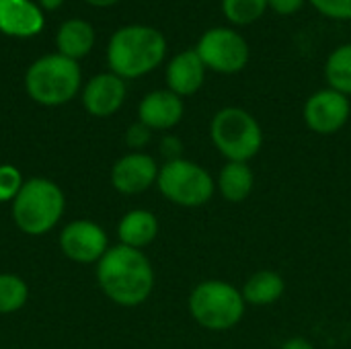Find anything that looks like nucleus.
Returning <instances> with one entry per match:
<instances>
[{"label":"nucleus","instance_id":"obj_1","mask_svg":"<svg viewBox=\"0 0 351 349\" xmlns=\"http://www.w3.org/2000/svg\"><path fill=\"white\" fill-rule=\"evenodd\" d=\"M97 282L111 302L132 309L150 298L154 269L140 249L115 245L97 263Z\"/></svg>","mask_w":351,"mask_h":349},{"label":"nucleus","instance_id":"obj_2","mask_svg":"<svg viewBox=\"0 0 351 349\" xmlns=\"http://www.w3.org/2000/svg\"><path fill=\"white\" fill-rule=\"evenodd\" d=\"M165 56L167 39L150 25H125L111 35L107 45V64L123 80L150 74L162 64Z\"/></svg>","mask_w":351,"mask_h":349},{"label":"nucleus","instance_id":"obj_3","mask_svg":"<svg viewBox=\"0 0 351 349\" xmlns=\"http://www.w3.org/2000/svg\"><path fill=\"white\" fill-rule=\"evenodd\" d=\"M66 210V197L58 183L45 177H33L23 183L12 200V220L16 228L29 237L49 232Z\"/></svg>","mask_w":351,"mask_h":349},{"label":"nucleus","instance_id":"obj_4","mask_svg":"<svg viewBox=\"0 0 351 349\" xmlns=\"http://www.w3.org/2000/svg\"><path fill=\"white\" fill-rule=\"evenodd\" d=\"M80 80L82 72L78 62L62 53H47L27 68L25 91L35 103L43 107H58L78 95Z\"/></svg>","mask_w":351,"mask_h":349},{"label":"nucleus","instance_id":"obj_5","mask_svg":"<svg viewBox=\"0 0 351 349\" xmlns=\"http://www.w3.org/2000/svg\"><path fill=\"white\" fill-rule=\"evenodd\" d=\"M187 304L193 321L214 333L230 331L237 327L243 321L247 309L243 292L224 280L199 282L191 290Z\"/></svg>","mask_w":351,"mask_h":349},{"label":"nucleus","instance_id":"obj_6","mask_svg":"<svg viewBox=\"0 0 351 349\" xmlns=\"http://www.w3.org/2000/svg\"><path fill=\"white\" fill-rule=\"evenodd\" d=\"M214 148L226 163H249L263 146V130L253 113L243 107H222L210 121Z\"/></svg>","mask_w":351,"mask_h":349},{"label":"nucleus","instance_id":"obj_7","mask_svg":"<svg viewBox=\"0 0 351 349\" xmlns=\"http://www.w3.org/2000/svg\"><path fill=\"white\" fill-rule=\"evenodd\" d=\"M156 187L175 206L199 208L214 197L216 181L202 165L187 158H177L160 167Z\"/></svg>","mask_w":351,"mask_h":349},{"label":"nucleus","instance_id":"obj_8","mask_svg":"<svg viewBox=\"0 0 351 349\" xmlns=\"http://www.w3.org/2000/svg\"><path fill=\"white\" fill-rule=\"evenodd\" d=\"M204 66L218 74H237L247 68L251 47L247 39L232 27H212L204 31L195 45Z\"/></svg>","mask_w":351,"mask_h":349},{"label":"nucleus","instance_id":"obj_9","mask_svg":"<svg viewBox=\"0 0 351 349\" xmlns=\"http://www.w3.org/2000/svg\"><path fill=\"white\" fill-rule=\"evenodd\" d=\"M351 115L350 97L333 91V88H321L313 93L302 109L304 123L311 132L319 136H331L337 134Z\"/></svg>","mask_w":351,"mask_h":349},{"label":"nucleus","instance_id":"obj_10","mask_svg":"<svg viewBox=\"0 0 351 349\" xmlns=\"http://www.w3.org/2000/svg\"><path fill=\"white\" fill-rule=\"evenodd\" d=\"M60 249L74 263H99L109 251V239L103 226L90 220H74L60 232Z\"/></svg>","mask_w":351,"mask_h":349},{"label":"nucleus","instance_id":"obj_11","mask_svg":"<svg viewBox=\"0 0 351 349\" xmlns=\"http://www.w3.org/2000/svg\"><path fill=\"white\" fill-rule=\"evenodd\" d=\"M160 167L146 152H128L111 169V185L123 195H138L156 185Z\"/></svg>","mask_w":351,"mask_h":349},{"label":"nucleus","instance_id":"obj_12","mask_svg":"<svg viewBox=\"0 0 351 349\" xmlns=\"http://www.w3.org/2000/svg\"><path fill=\"white\" fill-rule=\"evenodd\" d=\"M125 80L113 72L93 76L82 88V105L95 117H109L117 113L125 101Z\"/></svg>","mask_w":351,"mask_h":349},{"label":"nucleus","instance_id":"obj_13","mask_svg":"<svg viewBox=\"0 0 351 349\" xmlns=\"http://www.w3.org/2000/svg\"><path fill=\"white\" fill-rule=\"evenodd\" d=\"M185 113L183 99L169 88H158L148 93L138 105V121H142L152 132L173 130Z\"/></svg>","mask_w":351,"mask_h":349},{"label":"nucleus","instance_id":"obj_14","mask_svg":"<svg viewBox=\"0 0 351 349\" xmlns=\"http://www.w3.org/2000/svg\"><path fill=\"white\" fill-rule=\"evenodd\" d=\"M206 72H208V68L204 66V62H202V58L197 56L195 49L179 51L167 64V72H165L167 88L171 93L179 95L181 99L191 97L204 86Z\"/></svg>","mask_w":351,"mask_h":349},{"label":"nucleus","instance_id":"obj_15","mask_svg":"<svg viewBox=\"0 0 351 349\" xmlns=\"http://www.w3.org/2000/svg\"><path fill=\"white\" fill-rule=\"evenodd\" d=\"M43 10L31 0H0V33L8 37H33L43 29Z\"/></svg>","mask_w":351,"mask_h":349},{"label":"nucleus","instance_id":"obj_16","mask_svg":"<svg viewBox=\"0 0 351 349\" xmlns=\"http://www.w3.org/2000/svg\"><path fill=\"white\" fill-rule=\"evenodd\" d=\"M158 234V220L150 210H130L123 214V218L117 224V237L119 245L132 247V249H144L148 247Z\"/></svg>","mask_w":351,"mask_h":349},{"label":"nucleus","instance_id":"obj_17","mask_svg":"<svg viewBox=\"0 0 351 349\" xmlns=\"http://www.w3.org/2000/svg\"><path fill=\"white\" fill-rule=\"evenodd\" d=\"M56 45H58V53L78 62L93 49L95 29L88 21L70 19L60 25V29L56 33Z\"/></svg>","mask_w":351,"mask_h":349},{"label":"nucleus","instance_id":"obj_18","mask_svg":"<svg viewBox=\"0 0 351 349\" xmlns=\"http://www.w3.org/2000/svg\"><path fill=\"white\" fill-rule=\"evenodd\" d=\"M220 195L230 204H243L255 187V173L249 163H226L216 179Z\"/></svg>","mask_w":351,"mask_h":349},{"label":"nucleus","instance_id":"obj_19","mask_svg":"<svg viewBox=\"0 0 351 349\" xmlns=\"http://www.w3.org/2000/svg\"><path fill=\"white\" fill-rule=\"evenodd\" d=\"M243 298L251 306H269L276 304L284 292H286V282L278 272L271 269H261L255 272L243 286Z\"/></svg>","mask_w":351,"mask_h":349},{"label":"nucleus","instance_id":"obj_20","mask_svg":"<svg viewBox=\"0 0 351 349\" xmlns=\"http://www.w3.org/2000/svg\"><path fill=\"white\" fill-rule=\"evenodd\" d=\"M325 78L329 88L351 97V43L335 47L325 62Z\"/></svg>","mask_w":351,"mask_h":349},{"label":"nucleus","instance_id":"obj_21","mask_svg":"<svg viewBox=\"0 0 351 349\" xmlns=\"http://www.w3.org/2000/svg\"><path fill=\"white\" fill-rule=\"evenodd\" d=\"M269 8V0H222V12L234 27L253 25Z\"/></svg>","mask_w":351,"mask_h":349},{"label":"nucleus","instance_id":"obj_22","mask_svg":"<svg viewBox=\"0 0 351 349\" xmlns=\"http://www.w3.org/2000/svg\"><path fill=\"white\" fill-rule=\"evenodd\" d=\"M29 288L23 278L14 274H0V315L16 313L25 306Z\"/></svg>","mask_w":351,"mask_h":349},{"label":"nucleus","instance_id":"obj_23","mask_svg":"<svg viewBox=\"0 0 351 349\" xmlns=\"http://www.w3.org/2000/svg\"><path fill=\"white\" fill-rule=\"evenodd\" d=\"M25 179L21 175V171L12 165H0V204L4 202H12L21 187H23Z\"/></svg>","mask_w":351,"mask_h":349},{"label":"nucleus","instance_id":"obj_24","mask_svg":"<svg viewBox=\"0 0 351 349\" xmlns=\"http://www.w3.org/2000/svg\"><path fill=\"white\" fill-rule=\"evenodd\" d=\"M319 14L331 21H351V0H308Z\"/></svg>","mask_w":351,"mask_h":349},{"label":"nucleus","instance_id":"obj_25","mask_svg":"<svg viewBox=\"0 0 351 349\" xmlns=\"http://www.w3.org/2000/svg\"><path fill=\"white\" fill-rule=\"evenodd\" d=\"M152 138V130L146 128L142 121H136L128 128L125 132V144L134 150V152H140Z\"/></svg>","mask_w":351,"mask_h":349},{"label":"nucleus","instance_id":"obj_26","mask_svg":"<svg viewBox=\"0 0 351 349\" xmlns=\"http://www.w3.org/2000/svg\"><path fill=\"white\" fill-rule=\"evenodd\" d=\"M160 154L167 158V163H169V160L183 158V156H181V154H183V142H181V138L175 136V134L162 136V140H160Z\"/></svg>","mask_w":351,"mask_h":349},{"label":"nucleus","instance_id":"obj_27","mask_svg":"<svg viewBox=\"0 0 351 349\" xmlns=\"http://www.w3.org/2000/svg\"><path fill=\"white\" fill-rule=\"evenodd\" d=\"M306 0H269V8L280 16H292L302 10Z\"/></svg>","mask_w":351,"mask_h":349},{"label":"nucleus","instance_id":"obj_28","mask_svg":"<svg viewBox=\"0 0 351 349\" xmlns=\"http://www.w3.org/2000/svg\"><path fill=\"white\" fill-rule=\"evenodd\" d=\"M280 349H317L308 339H304V337H292V339H288L284 346Z\"/></svg>","mask_w":351,"mask_h":349},{"label":"nucleus","instance_id":"obj_29","mask_svg":"<svg viewBox=\"0 0 351 349\" xmlns=\"http://www.w3.org/2000/svg\"><path fill=\"white\" fill-rule=\"evenodd\" d=\"M37 2H39L37 6H39L41 10H47V12H51V10H58V8L64 4V0H37Z\"/></svg>","mask_w":351,"mask_h":349},{"label":"nucleus","instance_id":"obj_30","mask_svg":"<svg viewBox=\"0 0 351 349\" xmlns=\"http://www.w3.org/2000/svg\"><path fill=\"white\" fill-rule=\"evenodd\" d=\"M88 4H93V6H101V8H105V6H113V4H117V2H121V0H86Z\"/></svg>","mask_w":351,"mask_h":349},{"label":"nucleus","instance_id":"obj_31","mask_svg":"<svg viewBox=\"0 0 351 349\" xmlns=\"http://www.w3.org/2000/svg\"><path fill=\"white\" fill-rule=\"evenodd\" d=\"M350 241H351V237H350Z\"/></svg>","mask_w":351,"mask_h":349}]
</instances>
